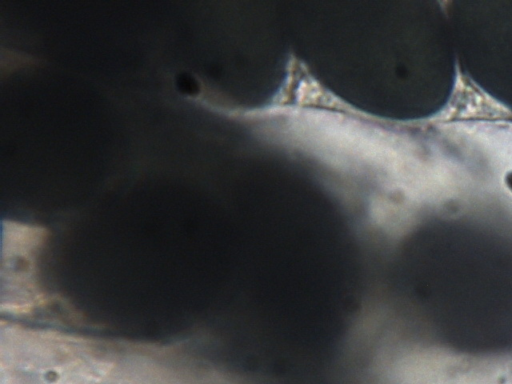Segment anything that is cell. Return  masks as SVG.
I'll use <instances>...</instances> for the list:
<instances>
[{
	"label": "cell",
	"instance_id": "1",
	"mask_svg": "<svg viewBox=\"0 0 512 384\" xmlns=\"http://www.w3.org/2000/svg\"><path fill=\"white\" fill-rule=\"evenodd\" d=\"M46 236L40 226L3 221L2 312L25 316L46 305L37 277V258Z\"/></svg>",
	"mask_w": 512,
	"mask_h": 384
}]
</instances>
